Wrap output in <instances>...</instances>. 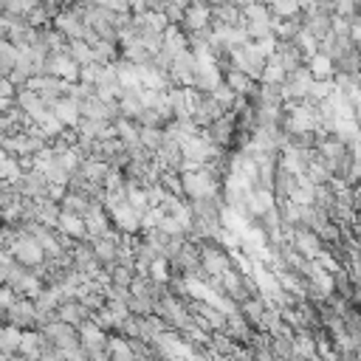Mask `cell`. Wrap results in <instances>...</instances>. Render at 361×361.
Instances as JSON below:
<instances>
[{
  "mask_svg": "<svg viewBox=\"0 0 361 361\" xmlns=\"http://www.w3.org/2000/svg\"><path fill=\"white\" fill-rule=\"evenodd\" d=\"M11 324L23 333H37V305L34 299H17L8 310H3V327Z\"/></svg>",
  "mask_w": 361,
  "mask_h": 361,
  "instance_id": "obj_1",
  "label": "cell"
},
{
  "mask_svg": "<svg viewBox=\"0 0 361 361\" xmlns=\"http://www.w3.org/2000/svg\"><path fill=\"white\" fill-rule=\"evenodd\" d=\"M93 310L85 305V302H79V299H68V302H62V307H59V319L62 322H68V324H73L76 330H82L87 322H93Z\"/></svg>",
  "mask_w": 361,
  "mask_h": 361,
  "instance_id": "obj_2",
  "label": "cell"
},
{
  "mask_svg": "<svg viewBox=\"0 0 361 361\" xmlns=\"http://www.w3.org/2000/svg\"><path fill=\"white\" fill-rule=\"evenodd\" d=\"M20 62V48L8 39H0V79H8Z\"/></svg>",
  "mask_w": 361,
  "mask_h": 361,
  "instance_id": "obj_3",
  "label": "cell"
},
{
  "mask_svg": "<svg viewBox=\"0 0 361 361\" xmlns=\"http://www.w3.org/2000/svg\"><path fill=\"white\" fill-rule=\"evenodd\" d=\"M271 338H274V336H271ZM271 353H274V358H279V361H290V358L299 353L296 336H276V338L271 341Z\"/></svg>",
  "mask_w": 361,
  "mask_h": 361,
  "instance_id": "obj_4",
  "label": "cell"
},
{
  "mask_svg": "<svg viewBox=\"0 0 361 361\" xmlns=\"http://www.w3.org/2000/svg\"><path fill=\"white\" fill-rule=\"evenodd\" d=\"M223 82L237 93V96H245L248 90H251V85H254V79L248 76V73H243V71H237V68H228L226 73H223Z\"/></svg>",
  "mask_w": 361,
  "mask_h": 361,
  "instance_id": "obj_5",
  "label": "cell"
},
{
  "mask_svg": "<svg viewBox=\"0 0 361 361\" xmlns=\"http://www.w3.org/2000/svg\"><path fill=\"white\" fill-rule=\"evenodd\" d=\"M158 183L166 189V195H175V197H183V200H186V192H183V175H178V172H172V169H164Z\"/></svg>",
  "mask_w": 361,
  "mask_h": 361,
  "instance_id": "obj_6",
  "label": "cell"
},
{
  "mask_svg": "<svg viewBox=\"0 0 361 361\" xmlns=\"http://www.w3.org/2000/svg\"><path fill=\"white\" fill-rule=\"evenodd\" d=\"M166 141V133L164 130H149V127H141V147L152 155H158V149L164 147Z\"/></svg>",
  "mask_w": 361,
  "mask_h": 361,
  "instance_id": "obj_7",
  "label": "cell"
},
{
  "mask_svg": "<svg viewBox=\"0 0 361 361\" xmlns=\"http://www.w3.org/2000/svg\"><path fill=\"white\" fill-rule=\"evenodd\" d=\"M68 54H71V59H73V62H79V65L93 62V48H90L87 42H82V39L71 42V45H68Z\"/></svg>",
  "mask_w": 361,
  "mask_h": 361,
  "instance_id": "obj_8",
  "label": "cell"
}]
</instances>
